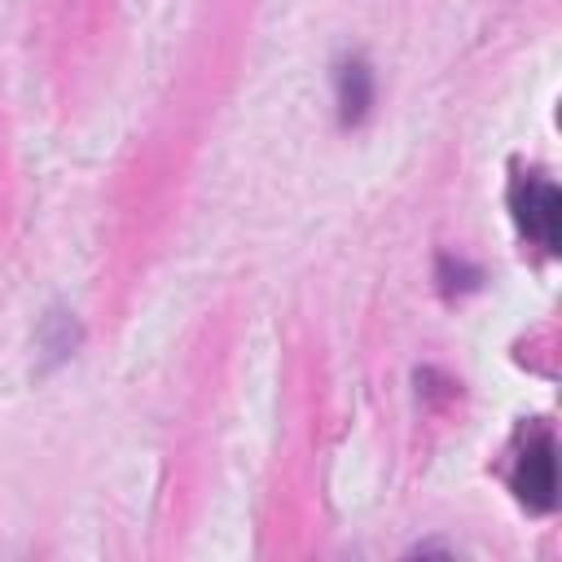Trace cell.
I'll return each mask as SVG.
<instances>
[{"label":"cell","mask_w":562,"mask_h":562,"mask_svg":"<svg viewBox=\"0 0 562 562\" xmlns=\"http://www.w3.org/2000/svg\"><path fill=\"white\" fill-rule=\"evenodd\" d=\"M509 211H514L518 233L531 246H540L544 255L558 250V241H562V198H558L553 180H544V176H514Z\"/></svg>","instance_id":"6da1fadb"},{"label":"cell","mask_w":562,"mask_h":562,"mask_svg":"<svg viewBox=\"0 0 562 562\" xmlns=\"http://www.w3.org/2000/svg\"><path fill=\"white\" fill-rule=\"evenodd\" d=\"M509 487L518 496V505H527L531 514H549L553 501H558V448H553V435L549 426H536L518 457H514V470H509Z\"/></svg>","instance_id":"7a4b0ae2"},{"label":"cell","mask_w":562,"mask_h":562,"mask_svg":"<svg viewBox=\"0 0 562 562\" xmlns=\"http://www.w3.org/2000/svg\"><path fill=\"white\" fill-rule=\"evenodd\" d=\"M378 101V79L364 53H338L334 57V105H338V127H360L373 114Z\"/></svg>","instance_id":"3957f363"},{"label":"cell","mask_w":562,"mask_h":562,"mask_svg":"<svg viewBox=\"0 0 562 562\" xmlns=\"http://www.w3.org/2000/svg\"><path fill=\"white\" fill-rule=\"evenodd\" d=\"M79 347H83V321L66 303H53L35 325V378H48L53 369L70 364Z\"/></svg>","instance_id":"277c9868"},{"label":"cell","mask_w":562,"mask_h":562,"mask_svg":"<svg viewBox=\"0 0 562 562\" xmlns=\"http://www.w3.org/2000/svg\"><path fill=\"white\" fill-rule=\"evenodd\" d=\"M435 281H439V294L461 299V294H474L483 285V268L470 263V259H457V255H439L435 259Z\"/></svg>","instance_id":"5b68a950"}]
</instances>
